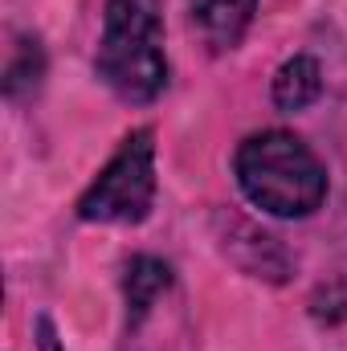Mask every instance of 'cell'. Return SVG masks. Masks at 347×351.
I'll return each mask as SVG.
<instances>
[{"mask_svg": "<svg viewBox=\"0 0 347 351\" xmlns=\"http://www.w3.org/2000/svg\"><path fill=\"white\" fill-rule=\"evenodd\" d=\"M233 172L250 204L270 217H311L327 200V168L290 131H258L237 147Z\"/></svg>", "mask_w": 347, "mask_h": 351, "instance_id": "obj_1", "label": "cell"}, {"mask_svg": "<svg viewBox=\"0 0 347 351\" xmlns=\"http://www.w3.org/2000/svg\"><path fill=\"white\" fill-rule=\"evenodd\" d=\"M98 78L123 102H152L168 86L164 8L160 0H106Z\"/></svg>", "mask_w": 347, "mask_h": 351, "instance_id": "obj_2", "label": "cell"}, {"mask_svg": "<svg viewBox=\"0 0 347 351\" xmlns=\"http://www.w3.org/2000/svg\"><path fill=\"white\" fill-rule=\"evenodd\" d=\"M156 200V131H131L78 200V217L98 225H139Z\"/></svg>", "mask_w": 347, "mask_h": 351, "instance_id": "obj_3", "label": "cell"}, {"mask_svg": "<svg viewBox=\"0 0 347 351\" xmlns=\"http://www.w3.org/2000/svg\"><path fill=\"white\" fill-rule=\"evenodd\" d=\"M254 8L258 0H188V16L213 49H233L250 29Z\"/></svg>", "mask_w": 347, "mask_h": 351, "instance_id": "obj_4", "label": "cell"}, {"mask_svg": "<svg viewBox=\"0 0 347 351\" xmlns=\"http://www.w3.org/2000/svg\"><path fill=\"white\" fill-rule=\"evenodd\" d=\"M323 94V66L311 53H294L274 74V102L278 110H307Z\"/></svg>", "mask_w": 347, "mask_h": 351, "instance_id": "obj_5", "label": "cell"}, {"mask_svg": "<svg viewBox=\"0 0 347 351\" xmlns=\"http://www.w3.org/2000/svg\"><path fill=\"white\" fill-rule=\"evenodd\" d=\"M172 286V265L160 262V258H135L127 265V278H123V290H127V311L131 319H143L152 311V302Z\"/></svg>", "mask_w": 347, "mask_h": 351, "instance_id": "obj_6", "label": "cell"}, {"mask_svg": "<svg viewBox=\"0 0 347 351\" xmlns=\"http://www.w3.org/2000/svg\"><path fill=\"white\" fill-rule=\"evenodd\" d=\"M37 335H41V351H62L58 331H53V323H49V319H37Z\"/></svg>", "mask_w": 347, "mask_h": 351, "instance_id": "obj_7", "label": "cell"}]
</instances>
